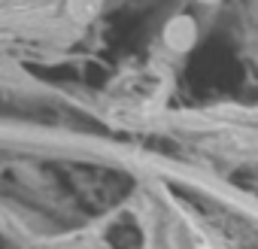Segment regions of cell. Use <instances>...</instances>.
I'll return each instance as SVG.
<instances>
[{"label":"cell","mask_w":258,"mask_h":249,"mask_svg":"<svg viewBox=\"0 0 258 249\" xmlns=\"http://www.w3.org/2000/svg\"><path fill=\"white\" fill-rule=\"evenodd\" d=\"M195 40H198V25H195V19L176 16V19L167 22V28H164V43H167L170 49L188 52V49L195 46Z\"/></svg>","instance_id":"obj_1"}]
</instances>
